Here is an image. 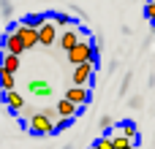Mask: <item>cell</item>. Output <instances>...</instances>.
Here are the masks:
<instances>
[{"label":"cell","instance_id":"obj_1","mask_svg":"<svg viewBox=\"0 0 155 149\" xmlns=\"http://www.w3.org/2000/svg\"><path fill=\"white\" fill-rule=\"evenodd\" d=\"M65 54H68V62H71V65H82V62L98 65V49L93 46V41H79V43H74Z\"/></svg>","mask_w":155,"mask_h":149},{"label":"cell","instance_id":"obj_2","mask_svg":"<svg viewBox=\"0 0 155 149\" xmlns=\"http://www.w3.org/2000/svg\"><path fill=\"white\" fill-rule=\"evenodd\" d=\"M27 130L33 136H52L54 133V122H52V117L46 111H33L27 117Z\"/></svg>","mask_w":155,"mask_h":149},{"label":"cell","instance_id":"obj_3","mask_svg":"<svg viewBox=\"0 0 155 149\" xmlns=\"http://www.w3.org/2000/svg\"><path fill=\"white\" fill-rule=\"evenodd\" d=\"M95 71H98V65H93V62L74 65V84L76 87H87V81H93V73Z\"/></svg>","mask_w":155,"mask_h":149},{"label":"cell","instance_id":"obj_4","mask_svg":"<svg viewBox=\"0 0 155 149\" xmlns=\"http://www.w3.org/2000/svg\"><path fill=\"white\" fill-rule=\"evenodd\" d=\"M35 33H38V46H52V43H57V27H54L52 19H46Z\"/></svg>","mask_w":155,"mask_h":149},{"label":"cell","instance_id":"obj_5","mask_svg":"<svg viewBox=\"0 0 155 149\" xmlns=\"http://www.w3.org/2000/svg\"><path fill=\"white\" fill-rule=\"evenodd\" d=\"M65 100H71L76 109H84V106L90 103V90H87V87H76V84H74V87H68V90H65Z\"/></svg>","mask_w":155,"mask_h":149},{"label":"cell","instance_id":"obj_6","mask_svg":"<svg viewBox=\"0 0 155 149\" xmlns=\"http://www.w3.org/2000/svg\"><path fill=\"white\" fill-rule=\"evenodd\" d=\"M11 30H14V33L22 38V46H25V52H27V49H33V46H38V33H35L33 27H25V24L19 22V24H14Z\"/></svg>","mask_w":155,"mask_h":149},{"label":"cell","instance_id":"obj_7","mask_svg":"<svg viewBox=\"0 0 155 149\" xmlns=\"http://www.w3.org/2000/svg\"><path fill=\"white\" fill-rule=\"evenodd\" d=\"M3 52H5V54H16V57H22L25 46H22V38H19L14 30H5V35H3Z\"/></svg>","mask_w":155,"mask_h":149},{"label":"cell","instance_id":"obj_8","mask_svg":"<svg viewBox=\"0 0 155 149\" xmlns=\"http://www.w3.org/2000/svg\"><path fill=\"white\" fill-rule=\"evenodd\" d=\"M3 103H5V109H8L11 114H19V111L25 109V98H22L16 90H8V92H3Z\"/></svg>","mask_w":155,"mask_h":149},{"label":"cell","instance_id":"obj_9","mask_svg":"<svg viewBox=\"0 0 155 149\" xmlns=\"http://www.w3.org/2000/svg\"><path fill=\"white\" fill-rule=\"evenodd\" d=\"M82 38H79V27H65L63 30V35H57V43H60V49H71L74 43H79Z\"/></svg>","mask_w":155,"mask_h":149},{"label":"cell","instance_id":"obj_10","mask_svg":"<svg viewBox=\"0 0 155 149\" xmlns=\"http://www.w3.org/2000/svg\"><path fill=\"white\" fill-rule=\"evenodd\" d=\"M54 111H57V117L60 119H76V114H79V109L71 103V100H57V106H54Z\"/></svg>","mask_w":155,"mask_h":149},{"label":"cell","instance_id":"obj_11","mask_svg":"<svg viewBox=\"0 0 155 149\" xmlns=\"http://www.w3.org/2000/svg\"><path fill=\"white\" fill-rule=\"evenodd\" d=\"M0 68L8 71V73H16V71L22 68V62H19L16 54H5V52H3V54H0Z\"/></svg>","mask_w":155,"mask_h":149},{"label":"cell","instance_id":"obj_12","mask_svg":"<svg viewBox=\"0 0 155 149\" xmlns=\"http://www.w3.org/2000/svg\"><path fill=\"white\" fill-rule=\"evenodd\" d=\"M117 133H120V136H125V138H131L134 144H136V138H139V130H136V122H131V119L120 122V125H117Z\"/></svg>","mask_w":155,"mask_h":149},{"label":"cell","instance_id":"obj_13","mask_svg":"<svg viewBox=\"0 0 155 149\" xmlns=\"http://www.w3.org/2000/svg\"><path fill=\"white\" fill-rule=\"evenodd\" d=\"M27 87H30V95H38V98H49L52 95L46 81H27Z\"/></svg>","mask_w":155,"mask_h":149},{"label":"cell","instance_id":"obj_14","mask_svg":"<svg viewBox=\"0 0 155 149\" xmlns=\"http://www.w3.org/2000/svg\"><path fill=\"white\" fill-rule=\"evenodd\" d=\"M46 19H49L46 14H27V16L22 19V24H25V27H33V30H38V27H41Z\"/></svg>","mask_w":155,"mask_h":149},{"label":"cell","instance_id":"obj_15","mask_svg":"<svg viewBox=\"0 0 155 149\" xmlns=\"http://www.w3.org/2000/svg\"><path fill=\"white\" fill-rule=\"evenodd\" d=\"M52 19H54V24H60L63 30H65V27H79V22H76L71 14H52Z\"/></svg>","mask_w":155,"mask_h":149},{"label":"cell","instance_id":"obj_16","mask_svg":"<svg viewBox=\"0 0 155 149\" xmlns=\"http://www.w3.org/2000/svg\"><path fill=\"white\" fill-rule=\"evenodd\" d=\"M0 90H3V92H8V90H16L14 73H8V71H3V68H0Z\"/></svg>","mask_w":155,"mask_h":149},{"label":"cell","instance_id":"obj_17","mask_svg":"<svg viewBox=\"0 0 155 149\" xmlns=\"http://www.w3.org/2000/svg\"><path fill=\"white\" fill-rule=\"evenodd\" d=\"M112 149H134V141L125 138V136H120V133H114L112 136Z\"/></svg>","mask_w":155,"mask_h":149},{"label":"cell","instance_id":"obj_18","mask_svg":"<svg viewBox=\"0 0 155 149\" xmlns=\"http://www.w3.org/2000/svg\"><path fill=\"white\" fill-rule=\"evenodd\" d=\"M11 14H14L11 0H0V16H3V19H11Z\"/></svg>","mask_w":155,"mask_h":149},{"label":"cell","instance_id":"obj_19","mask_svg":"<svg viewBox=\"0 0 155 149\" xmlns=\"http://www.w3.org/2000/svg\"><path fill=\"white\" fill-rule=\"evenodd\" d=\"M93 147H95V149H112V136H101Z\"/></svg>","mask_w":155,"mask_h":149},{"label":"cell","instance_id":"obj_20","mask_svg":"<svg viewBox=\"0 0 155 149\" xmlns=\"http://www.w3.org/2000/svg\"><path fill=\"white\" fill-rule=\"evenodd\" d=\"M144 16L155 24V3H150V0H147V5H144Z\"/></svg>","mask_w":155,"mask_h":149},{"label":"cell","instance_id":"obj_21","mask_svg":"<svg viewBox=\"0 0 155 149\" xmlns=\"http://www.w3.org/2000/svg\"><path fill=\"white\" fill-rule=\"evenodd\" d=\"M101 128H104V130L114 128V119H112V117H101Z\"/></svg>","mask_w":155,"mask_h":149},{"label":"cell","instance_id":"obj_22","mask_svg":"<svg viewBox=\"0 0 155 149\" xmlns=\"http://www.w3.org/2000/svg\"><path fill=\"white\" fill-rule=\"evenodd\" d=\"M128 84H131V73H128V76H125V79H123V87H120V92H123V95H125V92H128Z\"/></svg>","mask_w":155,"mask_h":149},{"label":"cell","instance_id":"obj_23","mask_svg":"<svg viewBox=\"0 0 155 149\" xmlns=\"http://www.w3.org/2000/svg\"><path fill=\"white\" fill-rule=\"evenodd\" d=\"M128 103H131V106H134V109H142V98H139V95H134V98H131V100H128Z\"/></svg>","mask_w":155,"mask_h":149},{"label":"cell","instance_id":"obj_24","mask_svg":"<svg viewBox=\"0 0 155 149\" xmlns=\"http://www.w3.org/2000/svg\"><path fill=\"white\" fill-rule=\"evenodd\" d=\"M63 149H71V147H63Z\"/></svg>","mask_w":155,"mask_h":149},{"label":"cell","instance_id":"obj_25","mask_svg":"<svg viewBox=\"0 0 155 149\" xmlns=\"http://www.w3.org/2000/svg\"><path fill=\"white\" fill-rule=\"evenodd\" d=\"M150 3H155V0H150Z\"/></svg>","mask_w":155,"mask_h":149},{"label":"cell","instance_id":"obj_26","mask_svg":"<svg viewBox=\"0 0 155 149\" xmlns=\"http://www.w3.org/2000/svg\"><path fill=\"white\" fill-rule=\"evenodd\" d=\"M90 149H95V147H90Z\"/></svg>","mask_w":155,"mask_h":149}]
</instances>
